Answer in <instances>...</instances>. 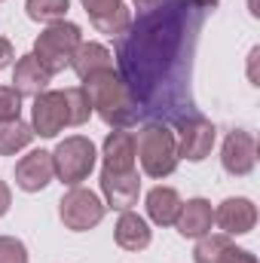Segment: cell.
<instances>
[{"instance_id":"ba28073f","label":"cell","mask_w":260,"mask_h":263,"mask_svg":"<svg viewBox=\"0 0 260 263\" xmlns=\"http://www.w3.org/2000/svg\"><path fill=\"white\" fill-rule=\"evenodd\" d=\"M220 165L233 178L251 175L254 165H257V141H254V135L242 129L230 132L227 141H224V150H220Z\"/></svg>"},{"instance_id":"e0dca14e","label":"cell","mask_w":260,"mask_h":263,"mask_svg":"<svg viewBox=\"0 0 260 263\" xmlns=\"http://www.w3.org/2000/svg\"><path fill=\"white\" fill-rule=\"evenodd\" d=\"M114 239L123 251H144L150 245V227L141 214L135 211H123L117 227H114Z\"/></svg>"},{"instance_id":"5b68a950","label":"cell","mask_w":260,"mask_h":263,"mask_svg":"<svg viewBox=\"0 0 260 263\" xmlns=\"http://www.w3.org/2000/svg\"><path fill=\"white\" fill-rule=\"evenodd\" d=\"M95 144L83 135H70L65 138L55 150H52V165H55V178L67 187H80L92 168H95Z\"/></svg>"},{"instance_id":"9a60e30c","label":"cell","mask_w":260,"mask_h":263,"mask_svg":"<svg viewBox=\"0 0 260 263\" xmlns=\"http://www.w3.org/2000/svg\"><path fill=\"white\" fill-rule=\"evenodd\" d=\"M49 73L40 67V62L34 55H22L15 67H12V89L22 95V98H37L40 92H46L49 86Z\"/></svg>"},{"instance_id":"d6986e66","label":"cell","mask_w":260,"mask_h":263,"mask_svg":"<svg viewBox=\"0 0 260 263\" xmlns=\"http://www.w3.org/2000/svg\"><path fill=\"white\" fill-rule=\"evenodd\" d=\"M178 211H181V196H178L175 187H162L159 184V187H153L147 193V214H150L153 223L172 227L175 217H178Z\"/></svg>"},{"instance_id":"5bb4252c","label":"cell","mask_w":260,"mask_h":263,"mask_svg":"<svg viewBox=\"0 0 260 263\" xmlns=\"http://www.w3.org/2000/svg\"><path fill=\"white\" fill-rule=\"evenodd\" d=\"M211 223H214V208H211L208 199L196 196V199L181 202V211L175 217V227H178V233L184 239H199V236L211 233Z\"/></svg>"},{"instance_id":"7c38bea8","label":"cell","mask_w":260,"mask_h":263,"mask_svg":"<svg viewBox=\"0 0 260 263\" xmlns=\"http://www.w3.org/2000/svg\"><path fill=\"white\" fill-rule=\"evenodd\" d=\"M214 223L227 233V236H245L254 230L257 223V208L254 202L245 196H230L224 199L214 211Z\"/></svg>"},{"instance_id":"603a6c76","label":"cell","mask_w":260,"mask_h":263,"mask_svg":"<svg viewBox=\"0 0 260 263\" xmlns=\"http://www.w3.org/2000/svg\"><path fill=\"white\" fill-rule=\"evenodd\" d=\"M62 98H65V110H67V126H83L92 117V104H89L83 86L62 89Z\"/></svg>"},{"instance_id":"8fae6325","label":"cell","mask_w":260,"mask_h":263,"mask_svg":"<svg viewBox=\"0 0 260 263\" xmlns=\"http://www.w3.org/2000/svg\"><path fill=\"white\" fill-rule=\"evenodd\" d=\"M101 193L107 199L110 208L117 211H132V205L141 196V178L138 172H110V168H101Z\"/></svg>"},{"instance_id":"8992f818","label":"cell","mask_w":260,"mask_h":263,"mask_svg":"<svg viewBox=\"0 0 260 263\" xmlns=\"http://www.w3.org/2000/svg\"><path fill=\"white\" fill-rule=\"evenodd\" d=\"M59 217L70 233H86L101 223L104 217V202L86 187H70L59 202Z\"/></svg>"},{"instance_id":"cb8c5ba5","label":"cell","mask_w":260,"mask_h":263,"mask_svg":"<svg viewBox=\"0 0 260 263\" xmlns=\"http://www.w3.org/2000/svg\"><path fill=\"white\" fill-rule=\"evenodd\" d=\"M0 263H28V248L15 236H0Z\"/></svg>"},{"instance_id":"ac0fdd59","label":"cell","mask_w":260,"mask_h":263,"mask_svg":"<svg viewBox=\"0 0 260 263\" xmlns=\"http://www.w3.org/2000/svg\"><path fill=\"white\" fill-rule=\"evenodd\" d=\"M70 67H73V73H77L80 80H86V77H92V73H98V70L114 67V55H110L107 46L89 40V43H80V46H77V52H73V59H70Z\"/></svg>"},{"instance_id":"d4e9b609","label":"cell","mask_w":260,"mask_h":263,"mask_svg":"<svg viewBox=\"0 0 260 263\" xmlns=\"http://www.w3.org/2000/svg\"><path fill=\"white\" fill-rule=\"evenodd\" d=\"M18 114H22V95L12 86H0V123L18 120Z\"/></svg>"},{"instance_id":"44dd1931","label":"cell","mask_w":260,"mask_h":263,"mask_svg":"<svg viewBox=\"0 0 260 263\" xmlns=\"http://www.w3.org/2000/svg\"><path fill=\"white\" fill-rule=\"evenodd\" d=\"M230 248H233V242H230L227 233H205V236H199V242H196L193 260L196 263H220L227 257Z\"/></svg>"},{"instance_id":"7a4b0ae2","label":"cell","mask_w":260,"mask_h":263,"mask_svg":"<svg viewBox=\"0 0 260 263\" xmlns=\"http://www.w3.org/2000/svg\"><path fill=\"white\" fill-rule=\"evenodd\" d=\"M83 92L92 104V110L110 126V129H129L132 123H138L141 110L138 101L132 95V89L126 86V80L117 73V67L98 70L92 77L83 80Z\"/></svg>"},{"instance_id":"f1b7e54d","label":"cell","mask_w":260,"mask_h":263,"mask_svg":"<svg viewBox=\"0 0 260 263\" xmlns=\"http://www.w3.org/2000/svg\"><path fill=\"white\" fill-rule=\"evenodd\" d=\"M190 3H193L196 9H202V12H208V9H214V6H217L220 0H190Z\"/></svg>"},{"instance_id":"30bf717a","label":"cell","mask_w":260,"mask_h":263,"mask_svg":"<svg viewBox=\"0 0 260 263\" xmlns=\"http://www.w3.org/2000/svg\"><path fill=\"white\" fill-rule=\"evenodd\" d=\"M52 178H55V165H52V153L49 150H31L28 156H22L15 162V184L25 193L46 190Z\"/></svg>"},{"instance_id":"6da1fadb","label":"cell","mask_w":260,"mask_h":263,"mask_svg":"<svg viewBox=\"0 0 260 263\" xmlns=\"http://www.w3.org/2000/svg\"><path fill=\"white\" fill-rule=\"evenodd\" d=\"M202 15L190 0H156L117 37V73L132 89L141 114L172 120L193 114L190 67Z\"/></svg>"},{"instance_id":"4fadbf2b","label":"cell","mask_w":260,"mask_h":263,"mask_svg":"<svg viewBox=\"0 0 260 263\" xmlns=\"http://www.w3.org/2000/svg\"><path fill=\"white\" fill-rule=\"evenodd\" d=\"M86 15L92 18V25L107 34V37H120L132 22V12L126 9L123 0H80Z\"/></svg>"},{"instance_id":"277c9868","label":"cell","mask_w":260,"mask_h":263,"mask_svg":"<svg viewBox=\"0 0 260 263\" xmlns=\"http://www.w3.org/2000/svg\"><path fill=\"white\" fill-rule=\"evenodd\" d=\"M80 43H83L80 25H73V22H55V25H49L34 40V52L31 55L40 62V67L49 77H55L65 67H70V59H73V52H77Z\"/></svg>"},{"instance_id":"3957f363","label":"cell","mask_w":260,"mask_h":263,"mask_svg":"<svg viewBox=\"0 0 260 263\" xmlns=\"http://www.w3.org/2000/svg\"><path fill=\"white\" fill-rule=\"evenodd\" d=\"M135 156L141 159L144 175L150 178H169L178 168V144H175V132L162 123H150L144 126L141 135L135 138Z\"/></svg>"},{"instance_id":"f546056e","label":"cell","mask_w":260,"mask_h":263,"mask_svg":"<svg viewBox=\"0 0 260 263\" xmlns=\"http://www.w3.org/2000/svg\"><path fill=\"white\" fill-rule=\"evenodd\" d=\"M135 3H138V6H141V9H144V6H153V3H156V0H135Z\"/></svg>"},{"instance_id":"484cf974","label":"cell","mask_w":260,"mask_h":263,"mask_svg":"<svg viewBox=\"0 0 260 263\" xmlns=\"http://www.w3.org/2000/svg\"><path fill=\"white\" fill-rule=\"evenodd\" d=\"M220 263H257V257H254L251 251H245V248H236V245H233Z\"/></svg>"},{"instance_id":"83f0119b","label":"cell","mask_w":260,"mask_h":263,"mask_svg":"<svg viewBox=\"0 0 260 263\" xmlns=\"http://www.w3.org/2000/svg\"><path fill=\"white\" fill-rule=\"evenodd\" d=\"M9 205H12V193H9V187H6V181H0V217L9 211Z\"/></svg>"},{"instance_id":"9c48e42d","label":"cell","mask_w":260,"mask_h":263,"mask_svg":"<svg viewBox=\"0 0 260 263\" xmlns=\"http://www.w3.org/2000/svg\"><path fill=\"white\" fill-rule=\"evenodd\" d=\"M67 126V110H65V98L62 89H46L34 98L31 107V129L40 138H55L59 132Z\"/></svg>"},{"instance_id":"4316f807","label":"cell","mask_w":260,"mask_h":263,"mask_svg":"<svg viewBox=\"0 0 260 263\" xmlns=\"http://www.w3.org/2000/svg\"><path fill=\"white\" fill-rule=\"evenodd\" d=\"M12 59H15V49H12V43L6 40V37H0V70L6 65H12Z\"/></svg>"},{"instance_id":"52a82bcc","label":"cell","mask_w":260,"mask_h":263,"mask_svg":"<svg viewBox=\"0 0 260 263\" xmlns=\"http://www.w3.org/2000/svg\"><path fill=\"white\" fill-rule=\"evenodd\" d=\"M217 129L211 120L199 117V114H184L178 117V132H175V144H178V159L187 162H202L211 147H214Z\"/></svg>"},{"instance_id":"2e32d148","label":"cell","mask_w":260,"mask_h":263,"mask_svg":"<svg viewBox=\"0 0 260 263\" xmlns=\"http://www.w3.org/2000/svg\"><path fill=\"white\" fill-rule=\"evenodd\" d=\"M104 168L110 172H129L135 168V135L126 129H114L104 138Z\"/></svg>"},{"instance_id":"ffe728a7","label":"cell","mask_w":260,"mask_h":263,"mask_svg":"<svg viewBox=\"0 0 260 263\" xmlns=\"http://www.w3.org/2000/svg\"><path fill=\"white\" fill-rule=\"evenodd\" d=\"M31 141H34V129H31L22 117L0 123V153H3V156H15V153L25 150Z\"/></svg>"},{"instance_id":"7402d4cb","label":"cell","mask_w":260,"mask_h":263,"mask_svg":"<svg viewBox=\"0 0 260 263\" xmlns=\"http://www.w3.org/2000/svg\"><path fill=\"white\" fill-rule=\"evenodd\" d=\"M25 9H28V18L55 25V22H65L70 0H25Z\"/></svg>"}]
</instances>
